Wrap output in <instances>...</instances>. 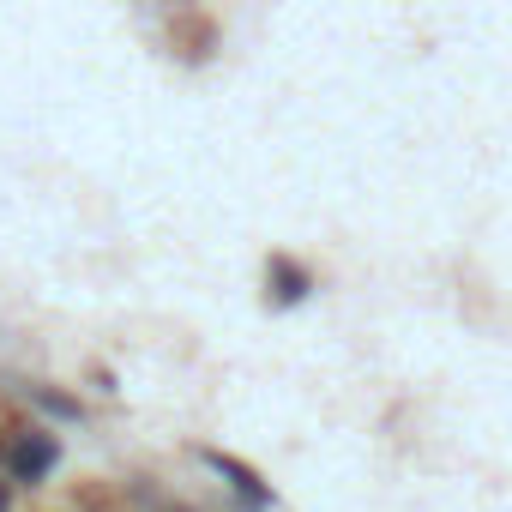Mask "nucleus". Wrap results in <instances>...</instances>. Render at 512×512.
Masks as SVG:
<instances>
[{
    "label": "nucleus",
    "instance_id": "2",
    "mask_svg": "<svg viewBox=\"0 0 512 512\" xmlns=\"http://www.w3.org/2000/svg\"><path fill=\"white\" fill-rule=\"evenodd\" d=\"M205 464H211V470H217V476H223V482H229V488H235V494H241V500L253 506V512H266V506H272V488H266L260 476H253V470H247L241 458H223V452H205Z\"/></svg>",
    "mask_w": 512,
    "mask_h": 512
},
{
    "label": "nucleus",
    "instance_id": "1",
    "mask_svg": "<svg viewBox=\"0 0 512 512\" xmlns=\"http://www.w3.org/2000/svg\"><path fill=\"white\" fill-rule=\"evenodd\" d=\"M55 458H61L55 434H25V440L7 452V464H13V476H19V482H43V476L55 470Z\"/></svg>",
    "mask_w": 512,
    "mask_h": 512
},
{
    "label": "nucleus",
    "instance_id": "4",
    "mask_svg": "<svg viewBox=\"0 0 512 512\" xmlns=\"http://www.w3.org/2000/svg\"><path fill=\"white\" fill-rule=\"evenodd\" d=\"M0 458H7V446H0Z\"/></svg>",
    "mask_w": 512,
    "mask_h": 512
},
{
    "label": "nucleus",
    "instance_id": "3",
    "mask_svg": "<svg viewBox=\"0 0 512 512\" xmlns=\"http://www.w3.org/2000/svg\"><path fill=\"white\" fill-rule=\"evenodd\" d=\"M266 284L278 290V302H302V296L314 290V278H308V272H302L296 260H284V253H278V260L266 266Z\"/></svg>",
    "mask_w": 512,
    "mask_h": 512
}]
</instances>
